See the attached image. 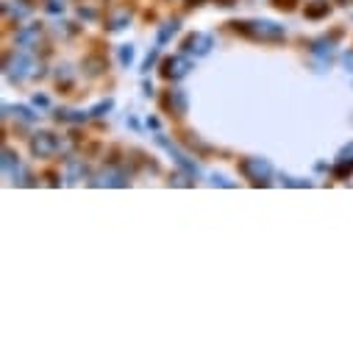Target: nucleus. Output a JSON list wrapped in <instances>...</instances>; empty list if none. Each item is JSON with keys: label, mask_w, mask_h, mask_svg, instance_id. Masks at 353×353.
I'll return each instance as SVG.
<instances>
[{"label": "nucleus", "mask_w": 353, "mask_h": 353, "mask_svg": "<svg viewBox=\"0 0 353 353\" xmlns=\"http://www.w3.org/2000/svg\"><path fill=\"white\" fill-rule=\"evenodd\" d=\"M190 70H192L190 56H170V59L161 61V75L167 81H181V78L190 75Z\"/></svg>", "instance_id": "obj_4"}, {"label": "nucleus", "mask_w": 353, "mask_h": 353, "mask_svg": "<svg viewBox=\"0 0 353 353\" xmlns=\"http://www.w3.org/2000/svg\"><path fill=\"white\" fill-rule=\"evenodd\" d=\"M37 72V61L28 56V53H12L9 59H6V78L12 81V83H23L26 78H31Z\"/></svg>", "instance_id": "obj_2"}, {"label": "nucleus", "mask_w": 353, "mask_h": 353, "mask_svg": "<svg viewBox=\"0 0 353 353\" xmlns=\"http://www.w3.org/2000/svg\"><path fill=\"white\" fill-rule=\"evenodd\" d=\"M156 59H159V50H150V53H148V59H145V64H142V72H148V70L156 64Z\"/></svg>", "instance_id": "obj_22"}, {"label": "nucleus", "mask_w": 353, "mask_h": 353, "mask_svg": "<svg viewBox=\"0 0 353 353\" xmlns=\"http://www.w3.org/2000/svg\"><path fill=\"white\" fill-rule=\"evenodd\" d=\"M81 175H86L83 161H67V181H78Z\"/></svg>", "instance_id": "obj_17"}, {"label": "nucleus", "mask_w": 353, "mask_h": 353, "mask_svg": "<svg viewBox=\"0 0 353 353\" xmlns=\"http://www.w3.org/2000/svg\"><path fill=\"white\" fill-rule=\"evenodd\" d=\"M83 70L90 72V75H101L106 70V59L101 56H90V59H83Z\"/></svg>", "instance_id": "obj_13"}, {"label": "nucleus", "mask_w": 353, "mask_h": 353, "mask_svg": "<svg viewBox=\"0 0 353 353\" xmlns=\"http://www.w3.org/2000/svg\"><path fill=\"white\" fill-rule=\"evenodd\" d=\"M234 3H236V0H217V6H225V9L234 6Z\"/></svg>", "instance_id": "obj_29"}, {"label": "nucleus", "mask_w": 353, "mask_h": 353, "mask_svg": "<svg viewBox=\"0 0 353 353\" xmlns=\"http://www.w3.org/2000/svg\"><path fill=\"white\" fill-rule=\"evenodd\" d=\"M290 187H309V181H301V179H287Z\"/></svg>", "instance_id": "obj_26"}, {"label": "nucleus", "mask_w": 353, "mask_h": 353, "mask_svg": "<svg viewBox=\"0 0 353 353\" xmlns=\"http://www.w3.org/2000/svg\"><path fill=\"white\" fill-rule=\"evenodd\" d=\"M328 14V3H317V6H309L306 9V17L309 20H320V17H325Z\"/></svg>", "instance_id": "obj_19"}, {"label": "nucleus", "mask_w": 353, "mask_h": 353, "mask_svg": "<svg viewBox=\"0 0 353 353\" xmlns=\"http://www.w3.org/2000/svg\"><path fill=\"white\" fill-rule=\"evenodd\" d=\"M336 159H339V161H345V159H353V142H350V145H345V148L339 150V156H336Z\"/></svg>", "instance_id": "obj_24"}, {"label": "nucleus", "mask_w": 353, "mask_h": 353, "mask_svg": "<svg viewBox=\"0 0 353 353\" xmlns=\"http://www.w3.org/2000/svg\"><path fill=\"white\" fill-rule=\"evenodd\" d=\"M239 172L245 175L250 184H268V179L273 175V167H270L268 159L250 156V159H242V161H239Z\"/></svg>", "instance_id": "obj_3"}, {"label": "nucleus", "mask_w": 353, "mask_h": 353, "mask_svg": "<svg viewBox=\"0 0 353 353\" xmlns=\"http://www.w3.org/2000/svg\"><path fill=\"white\" fill-rule=\"evenodd\" d=\"M128 23H131V12H128V6H117V9H112L109 17H106L109 31H123Z\"/></svg>", "instance_id": "obj_9"}, {"label": "nucleus", "mask_w": 353, "mask_h": 353, "mask_svg": "<svg viewBox=\"0 0 353 353\" xmlns=\"http://www.w3.org/2000/svg\"><path fill=\"white\" fill-rule=\"evenodd\" d=\"M161 106L172 114V117H184L190 112V101H187V92L184 90H170L164 98H161Z\"/></svg>", "instance_id": "obj_7"}, {"label": "nucleus", "mask_w": 353, "mask_h": 353, "mask_svg": "<svg viewBox=\"0 0 353 353\" xmlns=\"http://www.w3.org/2000/svg\"><path fill=\"white\" fill-rule=\"evenodd\" d=\"M3 9H6V12L12 9V12H14V17H28V14L34 12V3H31V0H14V6H9V3H6Z\"/></svg>", "instance_id": "obj_14"}, {"label": "nucleus", "mask_w": 353, "mask_h": 353, "mask_svg": "<svg viewBox=\"0 0 353 353\" xmlns=\"http://www.w3.org/2000/svg\"><path fill=\"white\" fill-rule=\"evenodd\" d=\"M59 150H61V145H59V139H56L53 134L39 131V134L31 137V153L39 156V159H50V156H56Z\"/></svg>", "instance_id": "obj_5"}, {"label": "nucleus", "mask_w": 353, "mask_h": 353, "mask_svg": "<svg viewBox=\"0 0 353 353\" xmlns=\"http://www.w3.org/2000/svg\"><path fill=\"white\" fill-rule=\"evenodd\" d=\"M56 120H59V123H83L86 114H81V112H70V109H59V112H56Z\"/></svg>", "instance_id": "obj_16"}, {"label": "nucleus", "mask_w": 353, "mask_h": 353, "mask_svg": "<svg viewBox=\"0 0 353 353\" xmlns=\"http://www.w3.org/2000/svg\"><path fill=\"white\" fill-rule=\"evenodd\" d=\"M12 167H20V156L12 148H3V170L12 172Z\"/></svg>", "instance_id": "obj_18"}, {"label": "nucleus", "mask_w": 353, "mask_h": 353, "mask_svg": "<svg viewBox=\"0 0 353 353\" xmlns=\"http://www.w3.org/2000/svg\"><path fill=\"white\" fill-rule=\"evenodd\" d=\"M134 56H137L134 45H123V48H120V64H125V67H128V64L134 61Z\"/></svg>", "instance_id": "obj_21"}, {"label": "nucleus", "mask_w": 353, "mask_h": 353, "mask_svg": "<svg viewBox=\"0 0 353 353\" xmlns=\"http://www.w3.org/2000/svg\"><path fill=\"white\" fill-rule=\"evenodd\" d=\"M336 37H339V34H334L331 39H328V37H323V39H314L309 50H312L317 59H325V61H331V56H334V39H336Z\"/></svg>", "instance_id": "obj_11"}, {"label": "nucleus", "mask_w": 353, "mask_h": 353, "mask_svg": "<svg viewBox=\"0 0 353 353\" xmlns=\"http://www.w3.org/2000/svg\"><path fill=\"white\" fill-rule=\"evenodd\" d=\"M95 184L98 187H125V175L120 170H103Z\"/></svg>", "instance_id": "obj_12"}, {"label": "nucleus", "mask_w": 353, "mask_h": 353, "mask_svg": "<svg viewBox=\"0 0 353 353\" xmlns=\"http://www.w3.org/2000/svg\"><path fill=\"white\" fill-rule=\"evenodd\" d=\"M156 142H159V145H161L164 150H170V153H172L175 164H179L181 170H187L190 175H198V172H201V167H198V164H195V161H192V159H190V156H187L184 150H179V148H175V145H172V142H170L167 137H161V134H159V137H156Z\"/></svg>", "instance_id": "obj_8"}, {"label": "nucleus", "mask_w": 353, "mask_h": 353, "mask_svg": "<svg viewBox=\"0 0 353 353\" xmlns=\"http://www.w3.org/2000/svg\"><path fill=\"white\" fill-rule=\"evenodd\" d=\"M112 106H114V101H112V98H106V101H101L98 106H92V109H90V114H95V117H103L106 112H112Z\"/></svg>", "instance_id": "obj_20"}, {"label": "nucleus", "mask_w": 353, "mask_h": 353, "mask_svg": "<svg viewBox=\"0 0 353 353\" xmlns=\"http://www.w3.org/2000/svg\"><path fill=\"white\" fill-rule=\"evenodd\" d=\"M342 61H345V67H347V70L353 72V50H347V53L342 56Z\"/></svg>", "instance_id": "obj_25"}, {"label": "nucleus", "mask_w": 353, "mask_h": 353, "mask_svg": "<svg viewBox=\"0 0 353 353\" xmlns=\"http://www.w3.org/2000/svg\"><path fill=\"white\" fill-rule=\"evenodd\" d=\"M236 34L259 39V42H281L287 37L284 26L273 23V20H248V23H231Z\"/></svg>", "instance_id": "obj_1"}, {"label": "nucleus", "mask_w": 353, "mask_h": 353, "mask_svg": "<svg viewBox=\"0 0 353 353\" xmlns=\"http://www.w3.org/2000/svg\"><path fill=\"white\" fill-rule=\"evenodd\" d=\"M179 28H181V23H179V20H170V23H164V28L159 31V45H164L170 37L179 34Z\"/></svg>", "instance_id": "obj_15"}, {"label": "nucleus", "mask_w": 353, "mask_h": 353, "mask_svg": "<svg viewBox=\"0 0 353 353\" xmlns=\"http://www.w3.org/2000/svg\"><path fill=\"white\" fill-rule=\"evenodd\" d=\"M39 37H42V26H26V28H20L17 31V37H14V42L20 45V48H31V45H37L39 42Z\"/></svg>", "instance_id": "obj_10"}, {"label": "nucleus", "mask_w": 353, "mask_h": 353, "mask_svg": "<svg viewBox=\"0 0 353 353\" xmlns=\"http://www.w3.org/2000/svg\"><path fill=\"white\" fill-rule=\"evenodd\" d=\"M214 184H220V187H234L231 181H225V179H223V175H214Z\"/></svg>", "instance_id": "obj_27"}, {"label": "nucleus", "mask_w": 353, "mask_h": 353, "mask_svg": "<svg viewBox=\"0 0 353 353\" xmlns=\"http://www.w3.org/2000/svg\"><path fill=\"white\" fill-rule=\"evenodd\" d=\"M14 112L26 120V123H34V114H31V109H26V106H14Z\"/></svg>", "instance_id": "obj_23"}, {"label": "nucleus", "mask_w": 353, "mask_h": 353, "mask_svg": "<svg viewBox=\"0 0 353 353\" xmlns=\"http://www.w3.org/2000/svg\"><path fill=\"white\" fill-rule=\"evenodd\" d=\"M184 53L187 56H206L212 48H214V37L212 34H203V31H198V34H190L187 39H184Z\"/></svg>", "instance_id": "obj_6"}, {"label": "nucleus", "mask_w": 353, "mask_h": 353, "mask_svg": "<svg viewBox=\"0 0 353 353\" xmlns=\"http://www.w3.org/2000/svg\"><path fill=\"white\" fill-rule=\"evenodd\" d=\"M34 103H37V106H48V98H45V95H34Z\"/></svg>", "instance_id": "obj_28"}]
</instances>
